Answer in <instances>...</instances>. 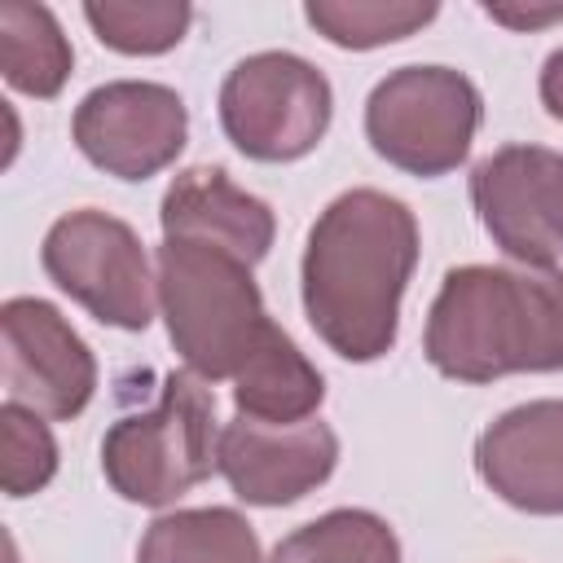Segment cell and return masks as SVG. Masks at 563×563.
<instances>
[{"mask_svg":"<svg viewBox=\"0 0 563 563\" xmlns=\"http://www.w3.org/2000/svg\"><path fill=\"white\" fill-rule=\"evenodd\" d=\"M75 150L114 180H150L172 167L189 141L185 97L154 79H110L70 114Z\"/></svg>","mask_w":563,"mask_h":563,"instance_id":"8","label":"cell"},{"mask_svg":"<svg viewBox=\"0 0 563 563\" xmlns=\"http://www.w3.org/2000/svg\"><path fill=\"white\" fill-rule=\"evenodd\" d=\"M484 13L510 31H541V26H554L563 22V0H550V4H523V0H484Z\"/></svg>","mask_w":563,"mask_h":563,"instance_id":"21","label":"cell"},{"mask_svg":"<svg viewBox=\"0 0 563 563\" xmlns=\"http://www.w3.org/2000/svg\"><path fill=\"white\" fill-rule=\"evenodd\" d=\"M321 400H325L321 369L299 352V343L282 325L264 334L255 356L233 378V409L255 422H273V427L308 422L317 418Z\"/></svg>","mask_w":563,"mask_h":563,"instance_id":"14","label":"cell"},{"mask_svg":"<svg viewBox=\"0 0 563 563\" xmlns=\"http://www.w3.org/2000/svg\"><path fill=\"white\" fill-rule=\"evenodd\" d=\"M44 277L70 295L88 317L114 330H145L158 308V273H150L136 229L101 207L66 211L48 224L40 246Z\"/></svg>","mask_w":563,"mask_h":563,"instance_id":"7","label":"cell"},{"mask_svg":"<svg viewBox=\"0 0 563 563\" xmlns=\"http://www.w3.org/2000/svg\"><path fill=\"white\" fill-rule=\"evenodd\" d=\"M559 150L545 145H501L471 167V202L501 255L523 268H554L563 255L550 233V172Z\"/></svg>","mask_w":563,"mask_h":563,"instance_id":"12","label":"cell"},{"mask_svg":"<svg viewBox=\"0 0 563 563\" xmlns=\"http://www.w3.org/2000/svg\"><path fill=\"white\" fill-rule=\"evenodd\" d=\"M545 198H550V233H554V242H559V251H563V154L554 158Z\"/></svg>","mask_w":563,"mask_h":563,"instance_id":"23","label":"cell"},{"mask_svg":"<svg viewBox=\"0 0 563 563\" xmlns=\"http://www.w3.org/2000/svg\"><path fill=\"white\" fill-rule=\"evenodd\" d=\"M418 216L383 189H347L312 220L299 295L317 339L356 365L396 347L400 299L418 268Z\"/></svg>","mask_w":563,"mask_h":563,"instance_id":"1","label":"cell"},{"mask_svg":"<svg viewBox=\"0 0 563 563\" xmlns=\"http://www.w3.org/2000/svg\"><path fill=\"white\" fill-rule=\"evenodd\" d=\"M0 444H4V457H0L4 497L18 501V497H31V493L53 484V475H57V440H53V427L35 409L4 400L0 405Z\"/></svg>","mask_w":563,"mask_h":563,"instance_id":"20","label":"cell"},{"mask_svg":"<svg viewBox=\"0 0 563 563\" xmlns=\"http://www.w3.org/2000/svg\"><path fill=\"white\" fill-rule=\"evenodd\" d=\"M84 22L110 53L158 57L189 35L194 4L189 0H88Z\"/></svg>","mask_w":563,"mask_h":563,"instance_id":"19","label":"cell"},{"mask_svg":"<svg viewBox=\"0 0 563 563\" xmlns=\"http://www.w3.org/2000/svg\"><path fill=\"white\" fill-rule=\"evenodd\" d=\"M216 449L220 431L211 387L189 369H172L150 409L123 413L106 427L101 475L123 501L163 510L211 479Z\"/></svg>","mask_w":563,"mask_h":563,"instance_id":"4","label":"cell"},{"mask_svg":"<svg viewBox=\"0 0 563 563\" xmlns=\"http://www.w3.org/2000/svg\"><path fill=\"white\" fill-rule=\"evenodd\" d=\"M475 475L523 515H563V400L497 413L475 440Z\"/></svg>","mask_w":563,"mask_h":563,"instance_id":"11","label":"cell"},{"mask_svg":"<svg viewBox=\"0 0 563 563\" xmlns=\"http://www.w3.org/2000/svg\"><path fill=\"white\" fill-rule=\"evenodd\" d=\"M537 92H541V106L554 123H563V48H554L541 66V79H537Z\"/></svg>","mask_w":563,"mask_h":563,"instance_id":"22","label":"cell"},{"mask_svg":"<svg viewBox=\"0 0 563 563\" xmlns=\"http://www.w3.org/2000/svg\"><path fill=\"white\" fill-rule=\"evenodd\" d=\"M435 13H440L435 0H308L303 4L308 26L334 48H352V53L409 40L427 22H435Z\"/></svg>","mask_w":563,"mask_h":563,"instance_id":"18","label":"cell"},{"mask_svg":"<svg viewBox=\"0 0 563 563\" xmlns=\"http://www.w3.org/2000/svg\"><path fill=\"white\" fill-rule=\"evenodd\" d=\"M154 273L167 339L185 369L202 383H233L264 334L277 325L264 308L251 264L207 242L163 238Z\"/></svg>","mask_w":563,"mask_h":563,"instance_id":"3","label":"cell"},{"mask_svg":"<svg viewBox=\"0 0 563 563\" xmlns=\"http://www.w3.org/2000/svg\"><path fill=\"white\" fill-rule=\"evenodd\" d=\"M158 224H163V238H185V242L233 251L251 268L273 251V238H277L273 207L246 194L242 185H233L224 167H207V163L172 176L158 202Z\"/></svg>","mask_w":563,"mask_h":563,"instance_id":"13","label":"cell"},{"mask_svg":"<svg viewBox=\"0 0 563 563\" xmlns=\"http://www.w3.org/2000/svg\"><path fill=\"white\" fill-rule=\"evenodd\" d=\"M484 119L479 88L453 66H396L365 101L369 150L422 180L449 176L466 163Z\"/></svg>","mask_w":563,"mask_h":563,"instance_id":"5","label":"cell"},{"mask_svg":"<svg viewBox=\"0 0 563 563\" xmlns=\"http://www.w3.org/2000/svg\"><path fill=\"white\" fill-rule=\"evenodd\" d=\"M339 466V435L330 422H255L233 413V422L220 427L216 471L229 479L233 497L246 506H295L308 493H317Z\"/></svg>","mask_w":563,"mask_h":563,"instance_id":"10","label":"cell"},{"mask_svg":"<svg viewBox=\"0 0 563 563\" xmlns=\"http://www.w3.org/2000/svg\"><path fill=\"white\" fill-rule=\"evenodd\" d=\"M136 563H264V550L242 510L194 506L158 515L136 545Z\"/></svg>","mask_w":563,"mask_h":563,"instance_id":"15","label":"cell"},{"mask_svg":"<svg viewBox=\"0 0 563 563\" xmlns=\"http://www.w3.org/2000/svg\"><path fill=\"white\" fill-rule=\"evenodd\" d=\"M422 352L440 378L471 387L506 374H559L563 273L506 264L449 268L427 312Z\"/></svg>","mask_w":563,"mask_h":563,"instance_id":"2","label":"cell"},{"mask_svg":"<svg viewBox=\"0 0 563 563\" xmlns=\"http://www.w3.org/2000/svg\"><path fill=\"white\" fill-rule=\"evenodd\" d=\"M75 66V48L48 4L4 0L0 4V75L13 92L53 101Z\"/></svg>","mask_w":563,"mask_h":563,"instance_id":"16","label":"cell"},{"mask_svg":"<svg viewBox=\"0 0 563 563\" xmlns=\"http://www.w3.org/2000/svg\"><path fill=\"white\" fill-rule=\"evenodd\" d=\"M268 563H400V537L383 515L339 506L282 537Z\"/></svg>","mask_w":563,"mask_h":563,"instance_id":"17","label":"cell"},{"mask_svg":"<svg viewBox=\"0 0 563 563\" xmlns=\"http://www.w3.org/2000/svg\"><path fill=\"white\" fill-rule=\"evenodd\" d=\"M216 106L220 128L238 154L255 163H295L325 141L334 88L308 57L264 48L224 75Z\"/></svg>","mask_w":563,"mask_h":563,"instance_id":"6","label":"cell"},{"mask_svg":"<svg viewBox=\"0 0 563 563\" xmlns=\"http://www.w3.org/2000/svg\"><path fill=\"white\" fill-rule=\"evenodd\" d=\"M4 339V396L35 409L48 422H70L88 409L97 391V356L79 330L35 295H13L0 303Z\"/></svg>","mask_w":563,"mask_h":563,"instance_id":"9","label":"cell"}]
</instances>
